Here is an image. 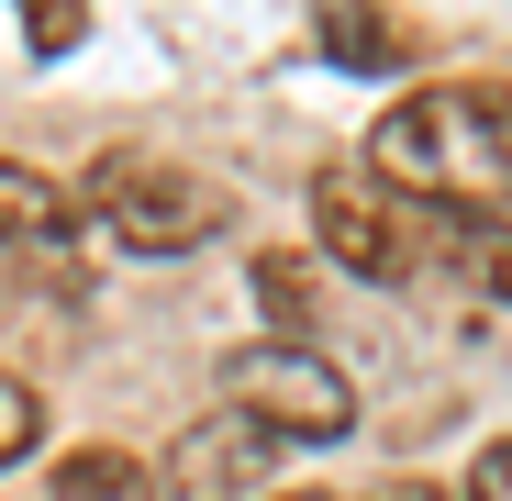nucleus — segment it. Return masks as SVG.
I'll return each instance as SVG.
<instances>
[{"label":"nucleus","mask_w":512,"mask_h":501,"mask_svg":"<svg viewBox=\"0 0 512 501\" xmlns=\"http://www.w3.org/2000/svg\"><path fill=\"white\" fill-rule=\"evenodd\" d=\"M368 167L401 201H446V212H490L512 201V78H446L379 112Z\"/></svg>","instance_id":"f257e3e1"},{"label":"nucleus","mask_w":512,"mask_h":501,"mask_svg":"<svg viewBox=\"0 0 512 501\" xmlns=\"http://www.w3.org/2000/svg\"><path fill=\"white\" fill-rule=\"evenodd\" d=\"M90 201L112 212L123 245H145V257H190V245H212L234 223L223 179H201V167H179V156H134V145L90 167Z\"/></svg>","instance_id":"f03ea898"},{"label":"nucleus","mask_w":512,"mask_h":501,"mask_svg":"<svg viewBox=\"0 0 512 501\" xmlns=\"http://www.w3.org/2000/svg\"><path fill=\"white\" fill-rule=\"evenodd\" d=\"M223 390H234V412H256L279 446L301 435V446H323V435H346L357 424V390H346V368L334 357H312V346H245V357H223Z\"/></svg>","instance_id":"7ed1b4c3"},{"label":"nucleus","mask_w":512,"mask_h":501,"mask_svg":"<svg viewBox=\"0 0 512 501\" xmlns=\"http://www.w3.org/2000/svg\"><path fill=\"white\" fill-rule=\"evenodd\" d=\"M312 234H323V257L346 279H379V290H401L412 257H423V234H412V212H401V190L379 167H323L312 179Z\"/></svg>","instance_id":"20e7f679"},{"label":"nucleus","mask_w":512,"mask_h":501,"mask_svg":"<svg viewBox=\"0 0 512 501\" xmlns=\"http://www.w3.org/2000/svg\"><path fill=\"white\" fill-rule=\"evenodd\" d=\"M268 457H279V435L223 401V412H201V424L167 446V501H256Z\"/></svg>","instance_id":"39448f33"},{"label":"nucleus","mask_w":512,"mask_h":501,"mask_svg":"<svg viewBox=\"0 0 512 501\" xmlns=\"http://www.w3.org/2000/svg\"><path fill=\"white\" fill-rule=\"evenodd\" d=\"M45 501H167V468H145L134 446H67Z\"/></svg>","instance_id":"423d86ee"},{"label":"nucleus","mask_w":512,"mask_h":501,"mask_svg":"<svg viewBox=\"0 0 512 501\" xmlns=\"http://www.w3.org/2000/svg\"><path fill=\"white\" fill-rule=\"evenodd\" d=\"M67 223V190L45 179V167H23V156H0V245H45Z\"/></svg>","instance_id":"0eeeda50"},{"label":"nucleus","mask_w":512,"mask_h":501,"mask_svg":"<svg viewBox=\"0 0 512 501\" xmlns=\"http://www.w3.org/2000/svg\"><path fill=\"white\" fill-rule=\"evenodd\" d=\"M323 56H334V67H401L412 34H401L390 12H323Z\"/></svg>","instance_id":"6e6552de"},{"label":"nucleus","mask_w":512,"mask_h":501,"mask_svg":"<svg viewBox=\"0 0 512 501\" xmlns=\"http://www.w3.org/2000/svg\"><path fill=\"white\" fill-rule=\"evenodd\" d=\"M256 301H268V323H279V346H301L312 334V257H256Z\"/></svg>","instance_id":"1a4fd4ad"},{"label":"nucleus","mask_w":512,"mask_h":501,"mask_svg":"<svg viewBox=\"0 0 512 501\" xmlns=\"http://www.w3.org/2000/svg\"><path fill=\"white\" fill-rule=\"evenodd\" d=\"M34 435H45L34 379H12V368H0V468H12V457H34Z\"/></svg>","instance_id":"9d476101"},{"label":"nucleus","mask_w":512,"mask_h":501,"mask_svg":"<svg viewBox=\"0 0 512 501\" xmlns=\"http://www.w3.org/2000/svg\"><path fill=\"white\" fill-rule=\"evenodd\" d=\"M468 501H512V435L468 457Z\"/></svg>","instance_id":"9b49d317"},{"label":"nucleus","mask_w":512,"mask_h":501,"mask_svg":"<svg viewBox=\"0 0 512 501\" xmlns=\"http://www.w3.org/2000/svg\"><path fill=\"white\" fill-rule=\"evenodd\" d=\"M479 290H490V301H512V234H490V245H479Z\"/></svg>","instance_id":"f8f14e48"},{"label":"nucleus","mask_w":512,"mask_h":501,"mask_svg":"<svg viewBox=\"0 0 512 501\" xmlns=\"http://www.w3.org/2000/svg\"><path fill=\"white\" fill-rule=\"evenodd\" d=\"M379 501H446V490H423V479H390V490H379Z\"/></svg>","instance_id":"ddd939ff"},{"label":"nucleus","mask_w":512,"mask_h":501,"mask_svg":"<svg viewBox=\"0 0 512 501\" xmlns=\"http://www.w3.org/2000/svg\"><path fill=\"white\" fill-rule=\"evenodd\" d=\"M290 501H323V490H290Z\"/></svg>","instance_id":"4468645a"}]
</instances>
